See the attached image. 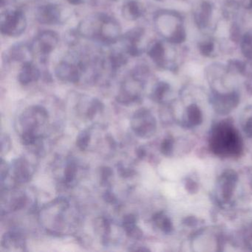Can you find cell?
Returning <instances> with one entry per match:
<instances>
[{"mask_svg":"<svg viewBox=\"0 0 252 252\" xmlns=\"http://www.w3.org/2000/svg\"><path fill=\"white\" fill-rule=\"evenodd\" d=\"M215 153L221 156H237L242 150V143L237 131L228 125H218L211 141Z\"/></svg>","mask_w":252,"mask_h":252,"instance_id":"6da1fadb","label":"cell"},{"mask_svg":"<svg viewBox=\"0 0 252 252\" xmlns=\"http://www.w3.org/2000/svg\"><path fill=\"white\" fill-rule=\"evenodd\" d=\"M131 126L138 137L150 138L156 131V119L148 110L141 109L132 116Z\"/></svg>","mask_w":252,"mask_h":252,"instance_id":"7a4b0ae2","label":"cell"},{"mask_svg":"<svg viewBox=\"0 0 252 252\" xmlns=\"http://www.w3.org/2000/svg\"><path fill=\"white\" fill-rule=\"evenodd\" d=\"M26 28L27 20L26 16L23 11L18 10L7 13L1 20V32L6 36H20L24 33Z\"/></svg>","mask_w":252,"mask_h":252,"instance_id":"3957f363","label":"cell"},{"mask_svg":"<svg viewBox=\"0 0 252 252\" xmlns=\"http://www.w3.org/2000/svg\"><path fill=\"white\" fill-rule=\"evenodd\" d=\"M48 112L42 107H32L25 113L23 123L25 131H30L42 136L39 132V127L42 125H45L48 120Z\"/></svg>","mask_w":252,"mask_h":252,"instance_id":"277c9868","label":"cell"},{"mask_svg":"<svg viewBox=\"0 0 252 252\" xmlns=\"http://www.w3.org/2000/svg\"><path fill=\"white\" fill-rule=\"evenodd\" d=\"M121 32L119 23L115 19L103 14L98 39L104 43L113 44L120 37Z\"/></svg>","mask_w":252,"mask_h":252,"instance_id":"5b68a950","label":"cell"},{"mask_svg":"<svg viewBox=\"0 0 252 252\" xmlns=\"http://www.w3.org/2000/svg\"><path fill=\"white\" fill-rule=\"evenodd\" d=\"M85 66L82 63L78 64L62 62L56 68V76L60 80L70 83H77L80 80Z\"/></svg>","mask_w":252,"mask_h":252,"instance_id":"8992f818","label":"cell"},{"mask_svg":"<svg viewBox=\"0 0 252 252\" xmlns=\"http://www.w3.org/2000/svg\"><path fill=\"white\" fill-rule=\"evenodd\" d=\"M58 34L52 31H45L38 35L36 46L38 47L41 56L45 57L49 55L59 43Z\"/></svg>","mask_w":252,"mask_h":252,"instance_id":"52a82bcc","label":"cell"},{"mask_svg":"<svg viewBox=\"0 0 252 252\" xmlns=\"http://www.w3.org/2000/svg\"><path fill=\"white\" fill-rule=\"evenodd\" d=\"M36 20L39 23L45 25H54L60 23L61 11L57 5H43L39 7L36 13Z\"/></svg>","mask_w":252,"mask_h":252,"instance_id":"ba28073f","label":"cell"},{"mask_svg":"<svg viewBox=\"0 0 252 252\" xmlns=\"http://www.w3.org/2000/svg\"><path fill=\"white\" fill-rule=\"evenodd\" d=\"M238 177L234 171L228 170L224 172L221 176L220 185L221 194L224 200H229L233 194Z\"/></svg>","mask_w":252,"mask_h":252,"instance_id":"9c48e42d","label":"cell"},{"mask_svg":"<svg viewBox=\"0 0 252 252\" xmlns=\"http://www.w3.org/2000/svg\"><path fill=\"white\" fill-rule=\"evenodd\" d=\"M2 246L7 250L24 251L26 248V241L20 233L8 231L5 233L2 237Z\"/></svg>","mask_w":252,"mask_h":252,"instance_id":"30bf717a","label":"cell"},{"mask_svg":"<svg viewBox=\"0 0 252 252\" xmlns=\"http://www.w3.org/2000/svg\"><path fill=\"white\" fill-rule=\"evenodd\" d=\"M40 76L39 69L32 63L26 62L23 63L21 71L19 74V82L22 85H27L33 82H36Z\"/></svg>","mask_w":252,"mask_h":252,"instance_id":"8fae6325","label":"cell"},{"mask_svg":"<svg viewBox=\"0 0 252 252\" xmlns=\"http://www.w3.org/2000/svg\"><path fill=\"white\" fill-rule=\"evenodd\" d=\"M14 168V177L17 182L26 183L30 181L32 176L29 162L23 158H17L14 160L13 163Z\"/></svg>","mask_w":252,"mask_h":252,"instance_id":"7c38bea8","label":"cell"},{"mask_svg":"<svg viewBox=\"0 0 252 252\" xmlns=\"http://www.w3.org/2000/svg\"><path fill=\"white\" fill-rule=\"evenodd\" d=\"M239 102L237 94H231L220 95L216 98V109L220 113H225L234 108Z\"/></svg>","mask_w":252,"mask_h":252,"instance_id":"4fadbf2b","label":"cell"},{"mask_svg":"<svg viewBox=\"0 0 252 252\" xmlns=\"http://www.w3.org/2000/svg\"><path fill=\"white\" fill-rule=\"evenodd\" d=\"M122 13L126 20H138L144 14V7L137 0H129L124 5Z\"/></svg>","mask_w":252,"mask_h":252,"instance_id":"5bb4252c","label":"cell"},{"mask_svg":"<svg viewBox=\"0 0 252 252\" xmlns=\"http://www.w3.org/2000/svg\"><path fill=\"white\" fill-rule=\"evenodd\" d=\"M123 228L129 237L140 239L143 235L142 231L136 225V218L133 215H127L123 219Z\"/></svg>","mask_w":252,"mask_h":252,"instance_id":"9a60e30c","label":"cell"},{"mask_svg":"<svg viewBox=\"0 0 252 252\" xmlns=\"http://www.w3.org/2000/svg\"><path fill=\"white\" fill-rule=\"evenodd\" d=\"M33 54V48L32 47L26 46L25 45H17L11 49V58L16 61L31 62L28 57Z\"/></svg>","mask_w":252,"mask_h":252,"instance_id":"2e32d148","label":"cell"},{"mask_svg":"<svg viewBox=\"0 0 252 252\" xmlns=\"http://www.w3.org/2000/svg\"><path fill=\"white\" fill-rule=\"evenodd\" d=\"M187 122L189 126H194L203 122V115L199 107L195 104H191L187 108Z\"/></svg>","mask_w":252,"mask_h":252,"instance_id":"e0dca14e","label":"cell"},{"mask_svg":"<svg viewBox=\"0 0 252 252\" xmlns=\"http://www.w3.org/2000/svg\"><path fill=\"white\" fill-rule=\"evenodd\" d=\"M153 221L163 232L170 233L173 229L172 221L163 212H159L153 216Z\"/></svg>","mask_w":252,"mask_h":252,"instance_id":"ac0fdd59","label":"cell"},{"mask_svg":"<svg viewBox=\"0 0 252 252\" xmlns=\"http://www.w3.org/2000/svg\"><path fill=\"white\" fill-rule=\"evenodd\" d=\"M144 31L141 28H135L126 33L124 36V39L127 42V47L138 46V43L144 35Z\"/></svg>","mask_w":252,"mask_h":252,"instance_id":"d6986e66","label":"cell"},{"mask_svg":"<svg viewBox=\"0 0 252 252\" xmlns=\"http://www.w3.org/2000/svg\"><path fill=\"white\" fill-rule=\"evenodd\" d=\"M164 48L160 42H156L149 49L148 55L157 64H162L164 57Z\"/></svg>","mask_w":252,"mask_h":252,"instance_id":"ffe728a7","label":"cell"},{"mask_svg":"<svg viewBox=\"0 0 252 252\" xmlns=\"http://www.w3.org/2000/svg\"><path fill=\"white\" fill-rule=\"evenodd\" d=\"M109 61H110L112 70H116L126 64L127 58H126V55L122 53L116 52L113 53L110 56Z\"/></svg>","mask_w":252,"mask_h":252,"instance_id":"44dd1931","label":"cell"},{"mask_svg":"<svg viewBox=\"0 0 252 252\" xmlns=\"http://www.w3.org/2000/svg\"><path fill=\"white\" fill-rule=\"evenodd\" d=\"M76 173H77V166H76V163L73 160H69L66 164L65 169H64V181L67 184L73 182L76 178Z\"/></svg>","mask_w":252,"mask_h":252,"instance_id":"7402d4cb","label":"cell"},{"mask_svg":"<svg viewBox=\"0 0 252 252\" xmlns=\"http://www.w3.org/2000/svg\"><path fill=\"white\" fill-rule=\"evenodd\" d=\"M212 13V8L208 2H204L202 5L201 12L199 14L198 23L200 26H205L209 22Z\"/></svg>","mask_w":252,"mask_h":252,"instance_id":"603a6c76","label":"cell"},{"mask_svg":"<svg viewBox=\"0 0 252 252\" xmlns=\"http://www.w3.org/2000/svg\"><path fill=\"white\" fill-rule=\"evenodd\" d=\"M90 140H91V134L88 130H84L81 132L76 138V145L82 151L86 150L89 145Z\"/></svg>","mask_w":252,"mask_h":252,"instance_id":"cb8c5ba5","label":"cell"},{"mask_svg":"<svg viewBox=\"0 0 252 252\" xmlns=\"http://www.w3.org/2000/svg\"><path fill=\"white\" fill-rule=\"evenodd\" d=\"M169 89V86L168 84L164 83V82H160V83L158 84L157 86L156 87L154 91H153V98L157 101H162L165 94L168 92Z\"/></svg>","mask_w":252,"mask_h":252,"instance_id":"d4e9b609","label":"cell"},{"mask_svg":"<svg viewBox=\"0 0 252 252\" xmlns=\"http://www.w3.org/2000/svg\"><path fill=\"white\" fill-rule=\"evenodd\" d=\"M185 31L182 28L179 27L174 32L172 36L169 38V41L172 43H181V42L185 40Z\"/></svg>","mask_w":252,"mask_h":252,"instance_id":"484cf974","label":"cell"},{"mask_svg":"<svg viewBox=\"0 0 252 252\" xmlns=\"http://www.w3.org/2000/svg\"><path fill=\"white\" fill-rule=\"evenodd\" d=\"M243 54L248 59H252V39L250 36H245L242 45Z\"/></svg>","mask_w":252,"mask_h":252,"instance_id":"4316f807","label":"cell"},{"mask_svg":"<svg viewBox=\"0 0 252 252\" xmlns=\"http://www.w3.org/2000/svg\"><path fill=\"white\" fill-rule=\"evenodd\" d=\"M174 140L172 138H167L163 140L160 145L161 153L165 156H170L171 153L173 151Z\"/></svg>","mask_w":252,"mask_h":252,"instance_id":"83f0119b","label":"cell"},{"mask_svg":"<svg viewBox=\"0 0 252 252\" xmlns=\"http://www.w3.org/2000/svg\"><path fill=\"white\" fill-rule=\"evenodd\" d=\"M0 169H0V171H1V181H2V184L4 180L6 178L7 175L8 174V171H9L8 164L2 158L1 160V167H0Z\"/></svg>","mask_w":252,"mask_h":252,"instance_id":"f1b7e54d","label":"cell"},{"mask_svg":"<svg viewBox=\"0 0 252 252\" xmlns=\"http://www.w3.org/2000/svg\"><path fill=\"white\" fill-rule=\"evenodd\" d=\"M2 153H8V150L11 148V141L8 135L2 136Z\"/></svg>","mask_w":252,"mask_h":252,"instance_id":"f546056e","label":"cell"},{"mask_svg":"<svg viewBox=\"0 0 252 252\" xmlns=\"http://www.w3.org/2000/svg\"><path fill=\"white\" fill-rule=\"evenodd\" d=\"M112 174H113V171L110 168L104 167L102 168L101 171V180L102 182H107L108 181L109 178L111 177Z\"/></svg>","mask_w":252,"mask_h":252,"instance_id":"4dcf8cb0","label":"cell"},{"mask_svg":"<svg viewBox=\"0 0 252 252\" xmlns=\"http://www.w3.org/2000/svg\"><path fill=\"white\" fill-rule=\"evenodd\" d=\"M186 187H187V190L191 193L196 192L198 189V186H197V183L190 179L187 180Z\"/></svg>","mask_w":252,"mask_h":252,"instance_id":"1f68e13d","label":"cell"},{"mask_svg":"<svg viewBox=\"0 0 252 252\" xmlns=\"http://www.w3.org/2000/svg\"><path fill=\"white\" fill-rule=\"evenodd\" d=\"M213 48V44L212 42H207V43H204L200 46V51H201L202 54L208 55V54L212 53Z\"/></svg>","mask_w":252,"mask_h":252,"instance_id":"d6a6232c","label":"cell"},{"mask_svg":"<svg viewBox=\"0 0 252 252\" xmlns=\"http://www.w3.org/2000/svg\"><path fill=\"white\" fill-rule=\"evenodd\" d=\"M245 132L249 137H252V118L246 122L245 126Z\"/></svg>","mask_w":252,"mask_h":252,"instance_id":"836d02e7","label":"cell"},{"mask_svg":"<svg viewBox=\"0 0 252 252\" xmlns=\"http://www.w3.org/2000/svg\"><path fill=\"white\" fill-rule=\"evenodd\" d=\"M104 199H105L106 201L108 202V203H113V201H115L116 200V197L115 196L112 194L110 191H107L104 194Z\"/></svg>","mask_w":252,"mask_h":252,"instance_id":"e575fe53","label":"cell"},{"mask_svg":"<svg viewBox=\"0 0 252 252\" xmlns=\"http://www.w3.org/2000/svg\"><path fill=\"white\" fill-rule=\"evenodd\" d=\"M137 156H138V157L140 158H143L145 157V150H144V149L142 148V147H141V148L138 149V150H137Z\"/></svg>","mask_w":252,"mask_h":252,"instance_id":"d590c367","label":"cell"},{"mask_svg":"<svg viewBox=\"0 0 252 252\" xmlns=\"http://www.w3.org/2000/svg\"><path fill=\"white\" fill-rule=\"evenodd\" d=\"M72 5H79L83 2V0H67Z\"/></svg>","mask_w":252,"mask_h":252,"instance_id":"8d00e7d4","label":"cell"},{"mask_svg":"<svg viewBox=\"0 0 252 252\" xmlns=\"http://www.w3.org/2000/svg\"><path fill=\"white\" fill-rule=\"evenodd\" d=\"M248 7L249 8H252V0H249V3H248Z\"/></svg>","mask_w":252,"mask_h":252,"instance_id":"74e56055","label":"cell"}]
</instances>
